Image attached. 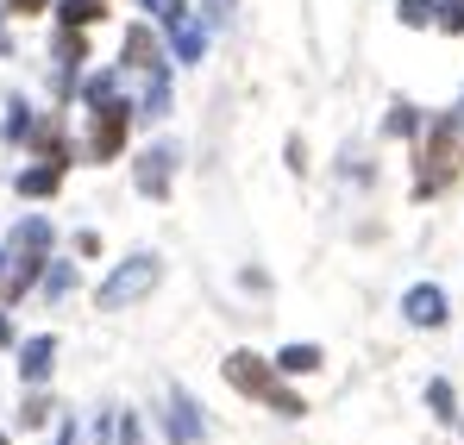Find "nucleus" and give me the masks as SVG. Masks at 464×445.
Here are the masks:
<instances>
[{
	"mask_svg": "<svg viewBox=\"0 0 464 445\" xmlns=\"http://www.w3.org/2000/svg\"><path fill=\"white\" fill-rule=\"evenodd\" d=\"M13 13H38V6H51V0H6Z\"/></svg>",
	"mask_w": 464,
	"mask_h": 445,
	"instance_id": "nucleus-22",
	"label": "nucleus"
},
{
	"mask_svg": "<svg viewBox=\"0 0 464 445\" xmlns=\"http://www.w3.org/2000/svg\"><path fill=\"white\" fill-rule=\"evenodd\" d=\"M57 19H63V25H88V19H101V0H63V6H57Z\"/></svg>",
	"mask_w": 464,
	"mask_h": 445,
	"instance_id": "nucleus-16",
	"label": "nucleus"
},
{
	"mask_svg": "<svg viewBox=\"0 0 464 445\" xmlns=\"http://www.w3.org/2000/svg\"><path fill=\"white\" fill-rule=\"evenodd\" d=\"M70 440H76V433H70V427H63V433H57V445H70Z\"/></svg>",
	"mask_w": 464,
	"mask_h": 445,
	"instance_id": "nucleus-24",
	"label": "nucleus"
},
{
	"mask_svg": "<svg viewBox=\"0 0 464 445\" xmlns=\"http://www.w3.org/2000/svg\"><path fill=\"white\" fill-rule=\"evenodd\" d=\"M57 364V339H25V352H19V376L25 382H44Z\"/></svg>",
	"mask_w": 464,
	"mask_h": 445,
	"instance_id": "nucleus-9",
	"label": "nucleus"
},
{
	"mask_svg": "<svg viewBox=\"0 0 464 445\" xmlns=\"http://www.w3.org/2000/svg\"><path fill=\"white\" fill-rule=\"evenodd\" d=\"M433 25H446V32H464V0H440V19Z\"/></svg>",
	"mask_w": 464,
	"mask_h": 445,
	"instance_id": "nucleus-19",
	"label": "nucleus"
},
{
	"mask_svg": "<svg viewBox=\"0 0 464 445\" xmlns=\"http://www.w3.org/2000/svg\"><path fill=\"white\" fill-rule=\"evenodd\" d=\"M276 371H283V376L320 371V345H283V352H276Z\"/></svg>",
	"mask_w": 464,
	"mask_h": 445,
	"instance_id": "nucleus-13",
	"label": "nucleus"
},
{
	"mask_svg": "<svg viewBox=\"0 0 464 445\" xmlns=\"http://www.w3.org/2000/svg\"><path fill=\"white\" fill-rule=\"evenodd\" d=\"M227 382H232V389H245V395H264V401H270L276 414H289V421L308 408L295 389H283V382H276V371H270L264 358H251V352H232V358H227Z\"/></svg>",
	"mask_w": 464,
	"mask_h": 445,
	"instance_id": "nucleus-2",
	"label": "nucleus"
},
{
	"mask_svg": "<svg viewBox=\"0 0 464 445\" xmlns=\"http://www.w3.org/2000/svg\"><path fill=\"white\" fill-rule=\"evenodd\" d=\"M401 314H408V326H446V295L433 283H414L401 295Z\"/></svg>",
	"mask_w": 464,
	"mask_h": 445,
	"instance_id": "nucleus-7",
	"label": "nucleus"
},
{
	"mask_svg": "<svg viewBox=\"0 0 464 445\" xmlns=\"http://www.w3.org/2000/svg\"><path fill=\"white\" fill-rule=\"evenodd\" d=\"M427 401H433V414H440V421H459V395H452V382H446V376H433V382H427Z\"/></svg>",
	"mask_w": 464,
	"mask_h": 445,
	"instance_id": "nucleus-15",
	"label": "nucleus"
},
{
	"mask_svg": "<svg viewBox=\"0 0 464 445\" xmlns=\"http://www.w3.org/2000/svg\"><path fill=\"white\" fill-rule=\"evenodd\" d=\"M0 345H13V320L6 314H0Z\"/></svg>",
	"mask_w": 464,
	"mask_h": 445,
	"instance_id": "nucleus-23",
	"label": "nucleus"
},
{
	"mask_svg": "<svg viewBox=\"0 0 464 445\" xmlns=\"http://www.w3.org/2000/svg\"><path fill=\"white\" fill-rule=\"evenodd\" d=\"M157 276H163V264H157V257H126V264L101 283V307H126V301L151 295Z\"/></svg>",
	"mask_w": 464,
	"mask_h": 445,
	"instance_id": "nucleus-4",
	"label": "nucleus"
},
{
	"mask_svg": "<svg viewBox=\"0 0 464 445\" xmlns=\"http://www.w3.org/2000/svg\"><path fill=\"white\" fill-rule=\"evenodd\" d=\"M51 245H57L51 220H19L13 226V238H6V301L25 295V283L51 264Z\"/></svg>",
	"mask_w": 464,
	"mask_h": 445,
	"instance_id": "nucleus-1",
	"label": "nucleus"
},
{
	"mask_svg": "<svg viewBox=\"0 0 464 445\" xmlns=\"http://www.w3.org/2000/svg\"><path fill=\"white\" fill-rule=\"evenodd\" d=\"M101 6H107V0H101Z\"/></svg>",
	"mask_w": 464,
	"mask_h": 445,
	"instance_id": "nucleus-27",
	"label": "nucleus"
},
{
	"mask_svg": "<svg viewBox=\"0 0 464 445\" xmlns=\"http://www.w3.org/2000/svg\"><path fill=\"white\" fill-rule=\"evenodd\" d=\"M38 289H44L51 301H63L70 289H76V264H70V257H57V264H44V276H38Z\"/></svg>",
	"mask_w": 464,
	"mask_h": 445,
	"instance_id": "nucleus-14",
	"label": "nucleus"
},
{
	"mask_svg": "<svg viewBox=\"0 0 464 445\" xmlns=\"http://www.w3.org/2000/svg\"><path fill=\"white\" fill-rule=\"evenodd\" d=\"M0 57H6V25H0Z\"/></svg>",
	"mask_w": 464,
	"mask_h": 445,
	"instance_id": "nucleus-26",
	"label": "nucleus"
},
{
	"mask_svg": "<svg viewBox=\"0 0 464 445\" xmlns=\"http://www.w3.org/2000/svg\"><path fill=\"white\" fill-rule=\"evenodd\" d=\"M88 57V44H82L76 25H63V38H57V75H63V88H70V75H76V63Z\"/></svg>",
	"mask_w": 464,
	"mask_h": 445,
	"instance_id": "nucleus-12",
	"label": "nucleus"
},
{
	"mask_svg": "<svg viewBox=\"0 0 464 445\" xmlns=\"http://www.w3.org/2000/svg\"><path fill=\"white\" fill-rule=\"evenodd\" d=\"M452 126H459V132H464V107H459V113H452Z\"/></svg>",
	"mask_w": 464,
	"mask_h": 445,
	"instance_id": "nucleus-25",
	"label": "nucleus"
},
{
	"mask_svg": "<svg viewBox=\"0 0 464 445\" xmlns=\"http://www.w3.org/2000/svg\"><path fill=\"white\" fill-rule=\"evenodd\" d=\"M120 145H126V107L120 101H101L94 107V139H88V150H94V163H113Z\"/></svg>",
	"mask_w": 464,
	"mask_h": 445,
	"instance_id": "nucleus-5",
	"label": "nucleus"
},
{
	"mask_svg": "<svg viewBox=\"0 0 464 445\" xmlns=\"http://www.w3.org/2000/svg\"><path fill=\"white\" fill-rule=\"evenodd\" d=\"M0 445H6V440H0Z\"/></svg>",
	"mask_w": 464,
	"mask_h": 445,
	"instance_id": "nucleus-28",
	"label": "nucleus"
},
{
	"mask_svg": "<svg viewBox=\"0 0 464 445\" xmlns=\"http://www.w3.org/2000/svg\"><path fill=\"white\" fill-rule=\"evenodd\" d=\"M44 414H51V401H44V395H32V401L19 408V421H25V427H44Z\"/></svg>",
	"mask_w": 464,
	"mask_h": 445,
	"instance_id": "nucleus-21",
	"label": "nucleus"
},
{
	"mask_svg": "<svg viewBox=\"0 0 464 445\" xmlns=\"http://www.w3.org/2000/svg\"><path fill=\"white\" fill-rule=\"evenodd\" d=\"M169 44H176V57L182 63H201V51H208V32L182 13V19H169Z\"/></svg>",
	"mask_w": 464,
	"mask_h": 445,
	"instance_id": "nucleus-10",
	"label": "nucleus"
},
{
	"mask_svg": "<svg viewBox=\"0 0 464 445\" xmlns=\"http://www.w3.org/2000/svg\"><path fill=\"white\" fill-rule=\"evenodd\" d=\"M163 427H169V440H176V445H201V408H195V401H188L182 389H169Z\"/></svg>",
	"mask_w": 464,
	"mask_h": 445,
	"instance_id": "nucleus-6",
	"label": "nucleus"
},
{
	"mask_svg": "<svg viewBox=\"0 0 464 445\" xmlns=\"http://www.w3.org/2000/svg\"><path fill=\"white\" fill-rule=\"evenodd\" d=\"M389 132H395V139L420 132V113H414V107H395V113H389Z\"/></svg>",
	"mask_w": 464,
	"mask_h": 445,
	"instance_id": "nucleus-18",
	"label": "nucleus"
},
{
	"mask_svg": "<svg viewBox=\"0 0 464 445\" xmlns=\"http://www.w3.org/2000/svg\"><path fill=\"white\" fill-rule=\"evenodd\" d=\"M57 182H63V163L51 157V163H32V169L19 176V195H25V201H44V195H57Z\"/></svg>",
	"mask_w": 464,
	"mask_h": 445,
	"instance_id": "nucleus-11",
	"label": "nucleus"
},
{
	"mask_svg": "<svg viewBox=\"0 0 464 445\" xmlns=\"http://www.w3.org/2000/svg\"><path fill=\"white\" fill-rule=\"evenodd\" d=\"M395 13H401V25H433L440 19V0H401Z\"/></svg>",
	"mask_w": 464,
	"mask_h": 445,
	"instance_id": "nucleus-17",
	"label": "nucleus"
},
{
	"mask_svg": "<svg viewBox=\"0 0 464 445\" xmlns=\"http://www.w3.org/2000/svg\"><path fill=\"white\" fill-rule=\"evenodd\" d=\"M6 139H25V101H6Z\"/></svg>",
	"mask_w": 464,
	"mask_h": 445,
	"instance_id": "nucleus-20",
	"label": "nucleus"
},
{
	"mask_svg": "<svg viewBox=\"0 0 464 445\" xmlns=\"http://www.w3.org/2000/svg\"><path fill=\"white\" fill-rule=\"evenodd\" d=\"M452 176H459V126L440 120L433 139H427V150H420V182H414V195L427 201V195H440Z\"/></svg>",
	"mask_w": 464,
	"mask_h": 445,
	"instance_id": "nucleus-3",
	"label": "nucleus"
},
{
	"mask_svg": "<svg viewBox=\"0 0 464 445\" xmlns=\"http://www.w3.org/2000/svg\"><path fill=\"white\" fill-rule=\"evenodd\" d=\"M169 169H176V150H169V145H151L145 157H139V189L163 201V195H169Z\"/></svg>",
	"mask_w": 464,
	"mask_h": 445,
	"instance_id": "nucleus-8",
	"label": "nucleus"
}]
</instances>
